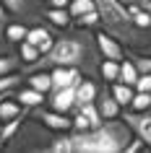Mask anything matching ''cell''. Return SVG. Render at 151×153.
Returning a JSON list of instances; mask_svg holds the SVG:
<instances>
[{
	"instance_id": "obj_1",
	"label": "cell",
	"mask_w": 151,
	"mask_h": 153,
	"mask_svg": "<svg viewBox=\"0 0 151 153\" xmlns=\"http://www.w3.org/2000/svg\"><path fill=\"white\" fill-rule=\"evenodd\" d=\"M55 42L52 47L39 55L32 65H24L21 73H34V70H47L55 65L65 68H78L83 78H99V62L102 55L96 49L94 29H81V26H68V29H52Z\"/></svg>"
},
{
	"instance_id": "obj_2",
	"label": "cell",
	"mask_w": 151,
	"mask_h": 153,
	"mask_svg": "<svg viewBox=\"0 0 151 153\" xmlns=\"http://www.w3.org/2000/svg\"><path fill=\"white\" fill-rule=\"evenodd\" d=\"M94 8L99 13L96 29L115 36L125 52H151V31H143L133 24L128 5H122L120 0H94Z\"/></svg>"
},
{
	"instance_id": "obj_3",
	"label": "cell",
	"mask_w": 151,
	"mask_h": 153,
	"mask_svg": "<svg viewBox=\"0 0 151 153\" xmlns=\"http://www.w3.org/2000/svg\"><path fill=\"white\" fill-rule=\"evenodd\" d=\"M130 137L133 132L120 117L104 120L89 130H71L73 153H122Z\"/></svg>"
},
{
	"instance_id": "obj_4",
	"label": "cell",
	"mask_w": 151,
	"mask_h": 153,
	"mask_svg": "<svg viewBox=\"0 0 151 153\" xmlns=\"http://www.w3.org/2000/svg\"><path fill=\"white\" fill-rule=\"evenodd\" d=\"M55 135H57L55 130L44 127L37 117L26 114L21 127L13 132V137L8 143L3 145V151L5 153H50V145H52Z\"/></svg>"
},
{
	"instance_id": "obj_5",
	"label": "cell",
	"mask_w": 151,
	"mask_h": 153,
	"mask_svg": "<svg viewBox=\"0 0 151 153\" xmlns=\"http://www.w3.org/2000/svg\"><path fill=\"white\" fill-rule=\"evenodd\" d=\"M8 10L11 21H21L26 26L44 24V0H0Z\"/></svg>"
},
{
	"instance_id": "obj_6",
	"label": "cell",
	"mask_w": 151,
	"mask_h": 153,
	"mask_svg": "<svg viewBox=\"0 0 151 153\" xmlns=\"http://www.w3.org/2000/svg\"><path fill=\"white\" fill-rule=\"evenodd\" d=\"M120 120L125 122L130 132L135 137H141L146 148L151 151V106L143 109V112H133V109H120Z\"/></svg>"
},
{
	"instance_id": "obj_7",
	"label": "cell",
	"mask_w": 151,
	"mask_h": 153,
	"mask_svg": "<svg viewBox=\"0 0 151 153\" xmlns=\"http://www.w3.org/2000/svg\"><path fill=\"white\" fill-rule=\"evenodd\" d=\"M94 106H96V112L102 114V120H112V117H120V109H122V106L115 101V96H112L110 83H104V81H99V88H96Z\"/></svg>"
},
{
	"instance_id": "obj_8",
	"label": "cell",
	"mask_w": 151,
	"mask_h": 153,
	"mask_svg": "<svg viewBox=\"0 0 151 153\" xmlns=\"http://www.w3.org/2000/svg\"><path fill=\"white\" fill-rule=\"evenodd\" d=\"M44 106L55 109V112H63V114H71L73 106H76V86H65V88L50 91Z\"/></svg>"
},
{
	"instance_id": "obj_9",
	"label": "cell",
	"mask_w": 151,
	"mask_h": 153,
	"mask_svg": "<svg viewBox=\"0 0 151 153\" xmlns=\"http://www.w3.org/2000/svg\"><path fill=\"white\" fill-rule=\"evenodd\" d=\"M94 39H96V49H99V55H102V57H107V60H117V62L125 57V47H122L115 36H110L107 31L94 29Z\"/></svg>"
},
{
	"instance_id": "obj_10",
	"label": "cell",
	"mask_w": 151,
	"mask_h": 153,
	"mask_svg": "<svg viewBox=\"0 0 151 153\" xmlns=\"http://www.w3.org/2000/svg\"><path fill=\"white\" fill-rule=\"evenodd\" d=\"M24 39L39 49V55H44V52L52 47V42H55V31H52L47 24H34V26L26 29V36H24Z\"/></svg>"
},
{
	"instance_id": "obj_11",
	"label": "cell",
	"mask_w": 151,
	"mask_h": 153,
	"mask_svg": "<svg viewBox=\"0 0 151 153\" xmlns=\"http://www.w3.org/2000/svg\"><path fill=\"white\" fill-rule=\"evenodd\" d=\"M50 70V81H52V88L50 91H57V88H65V86H76V83L83 78V73L78 68H65V65H55V68H47Z\"/></svg>"
},
{
	"instance_id": "obj_12",
	"label": "cell",
	"mask_w": 151,
	"mask_h": 153,
	"mask_svg": "<svg viewBox=\"0 0 151 153\" xmlns=\"http://www.w3.org/2000/svg\"><path fill=\"white\" fill-rule=\"evenodd\" d=\"M13 96H16V101L24 106V109H34V106H42L47 101V94H42V91L32 88V86H18V88L13 91Z\"/></svg>"
},
{
	"instance_id": "obj_13",
	"label": "cell",
	"mask_w": 151,
	"mask_h": 153,
	"mask_svg": "<svg viewBox=\"0 0 151 153\" xmlns=\"http://www.w3.org/2000/svg\"><path fill=\"white\" fill-rule=\"evenodd\" d=\"M96 88H99V78H81L76 83V106L81 104H91L96 99ZM73 106V109H76Z\"/></svg>"
},
{
	"instance_id": "obj_14",
	"label": "cell",
	"mask_w": 151,
	"mask_h": 153,
	"mask_svg": "<svg viewBox=\"0 0 151 153\" xmlns=\"http://www.w3.org/2000/svg\"><path fill=\"white\" fill-rule=\"evenodd\" d=\"M44 24L50 29H68L73 26V18L68 13V8H52V5H44Z\"/></svg>"
},
{
	"instance_id": "obj_15",
	"label": "cell",
	"mask_w": 151,
	"mask_h": 153,
	"mask_svg": "<svg viewBox=\"0 0 151 153\" xmlns=\"http://www.w3.org/2000/svg\"><path fill=\"white\" fill-rule=\"evenodd\" d=\"M24 112H29V109H24V106L16 101L13 91H5V94H0V122L13 120V117H18V114H24Z\"/></svg>"
},
{
	"instance_id": "obj_16",
	"label": "cell",
	"mask_w": 151,
	"mask_h": 153,
	"mask_svg": "<svg viewBox=\"0 0 151 153\" xmlns=\"http://www.w3.org/2000/svg\"><path fill=\"white\" fill-rule=\"evenodd\" d=\"M24 81H26V86H32V88L42 91V94H50V88H52L50 70H34V73H26Z\"/></svg>"
},
{
	"instance_id": "obj_17",
	"label": "cell",
	"mask_w": 151,
	"mask_h": 153,
	"mask_svg": "<svg viewBox=\"0 0 151 153\" xmlns=\"http://www.w3.org/2000/svg\"><path fill=\"white\" fill-rule=\"evenodd\" d=\"M26 29H29V26H26V24H21V21H8V26L3 29V39L8 42L11 47H16L18 42H24Z\"/></svg>"
},
{
	"instance_id": "obj_18",
	"label": "cell",
	"mask_w": 151,
	"mask_h": 153,
	"mask_svg": "<svg viewBox=\"0 0 151 153\" xmlns=\"http://www.w3.org/2000/svg\"><path fill=\"white\" fill-rule=\"evenodd\" d=\"M110 91H112L115 101H117V104L122 106V109H125V106L130 104V99H133V94H135V88H133V86H128V83H120V81L110 83Z\"/></svg>"
},
{
	"instance_id": "obj_19",
	"label": "cell",
	"mask_w": 151,
	"mask_h": 153,
	"mask_svg": "<svg viewBox=\"0 0 151 153\" xmlns=\"http://www.w3.org/2000/svg\"><path fill=\"white\" fill-rule=\"evenodd\" d=\"M117 70H120L117 60H107V57H102V62H99V81L115 83V81H117Z\"/></svg>"
},
{
	"instance_id": "obj_20",
	"label": "cell",
	"mask_w": 151,
	"mask_h": 153,
	"mask_svg": "<svg viewBox=\"0 0 151 153\" xmlns=\"http://www.w3.org/2000/svg\"><path fill=\"white\" fill-rule=\"evenodd\" d=\"M135 78H138V70H135V65L130 62V57H122L120 60V70H117V81L120 83H128V86H133Z\"/></svg>"
},
{
	"instance_id": "obj_21",
	"label": "cell",
	"mask_w": 151,
	"mask_h": 153,
	"mask_svg": "<svg viewBox=\"0 0 151 153\" xmlns=\"http://www.w3.org/2000/svg\"><path fill=\"white\" fill-rule=\"evenodd\" d=\"M16 52H18V57H21V68H24V65H32L34 62V60H37V57H39V49H37V47H34V44H29V42H18V44H16Z\"/></svg>"
},
{
	"instance_id": "obj_22",
	"label": "cell",
	"mask_w": 151,
	"mask_h": 153,
	"mask_svg": "<svg viewBox=\"0 0 151 153\" xmlns=\"http://www.w3.org/2000/svg\"><path fill=\"white\" fill-rule=\"evenodd\" d=\"M21 83H24V73H21V70L5 73V75H0V94H5V91H16Z\"/></svg>"
},
{
	"instance_id": "obj_23",
	"label": "cell",
	"mask_w": 151,
	"mask_h": 153,
	"mask_svg": "<svg viewBox=\"0 0 151 153\" xmlns=\"http://www.w3.org/2000/svg\"><path fill=\"white\" fill-rule=\"evenodd\" d=\"M151 106V91H135L133 99H130V104L125 109H133V112H143V109H149Z\"/></svg>"
},
{
	"instance_id": "obj_24",
	"label": "cell",
	"mask_w": 151,
	"mask_h": 153,
	"mask_svg": "<svg viewBox=\"0 0 151 153\" xmlns=\"http://www.w3.org/2000/svg\"><path fill=\"white\" fill-rule=\"evenodd\" d=\"M73 26H81V29H96L99 26V13H96V8L86 10V13H81V16L73 18Z\"/></svg>"
},
{
	"instance_id": "obj_25",
	"label": "cell",
	"mask_w": 151,
	"mask_h": 153,
	"mask_svg": "<svg viewBox=\"0 0 151 153\" xmlns=\"http://www.w3.org/2000/svg\"><path fill=\"white\" fill-rule=\"evenodd\" d=\"M94 8V0H71L68 3V13H71V18L81 16V13H86V10Z\"/></svg>"
},
{
	"instance_id": "obj_26",
	"label": "cell",
	"mask_w": 151,
	"mask_h": 153,
	"mask_svg": "<svg viewBox=\"0 0 151 153\" xmlns=\"http://www.w3.org/2000/svg\"><path fill=\"white\" fill-rule=\"evenodd\" d=\"M138 151H149V148H146V143H143L141 137H130V140H128V145H125V151L122 153H138Z\"/></svg>"
},
{
	"instance_id": "obj_27",
	"label": "cell",
	"mask_w": 151,
	"mask_h": 153,
	"mask_svg": "<svg viewBox=\"0 0 151 153\" xmlns=\"http://www.w3.org/2000/svg\"><path fill=\"white\" fill-rule=\"evenodd\" d=\"M122 5H133V8H141L146 13H151V0H120Z\"/></svg>"
},
{
	"instance_id": "obj_28",
	"label": "cell",
	"mask_w": 151,
	"mask_h": 153,
	"mask_svg": "<svg viewBox=\"0 0 151 153\" xmlns=\"http://www.w3.org/2000/svg\"><path fill=\"white\" fill-rule=\"evenodd\" d=\"M8 21H11V16H8V10L3 8V3H0V36H3V29L8 26Z\"/></svg>"
},
{
	"instance_id": "obj_29",
	"label": "cell",
	"mask_w": 151,
	"mask_h": 153,
	"mask_svg": "<svg viewBox=\"0 0 151 153\" xmlns=\"http://www.w3.org/2000/svg\"><path fill=\"white\" fill-rule=\"evenodd\" d=\"M71 0H44V5H52V8H68Z\"/></svg>"
},
{
	"instance_id": "obj_30",
	"label": "cell",
	"mask_w": 151,
	"mask_h": 153,
	"mask_svg": "<svg viewBox=\"0 0 151 153\" xmlns=\"http://www.w3.org/2000/svg\"><path fill=\"white\" fill-rule=\"evenodd\" d=\"M0 151H3V143H0Z\"/></svg>"
}]
</instances>
